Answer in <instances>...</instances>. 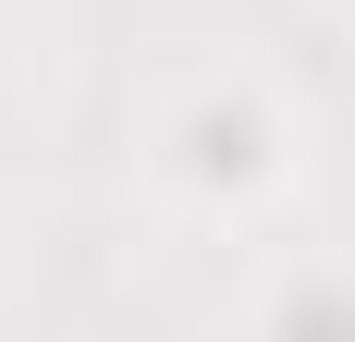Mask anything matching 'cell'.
<instances>
[{"label": "cell", "instance_id": "1", "mask_svg": "<svg viewBox=\"0 0 355 342\" xmlns=\"http://www.w3.org/2000/svg\"><path fill=\"white\" fill-rule=\"evenodd\" d=\"M196 159H209V171H233V183H245V171H257V123H245V110H233V123H220V110H209V123H196Z\"/></svg>", "mask_w": 355, "mask_h": 342}]
</instances>
